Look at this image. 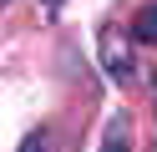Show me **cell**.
Listing matches in <instances>:
<instances>
[{
  "label": "cell",
  "instance_id": "cell-1",
  "mask_svg": "<svg viewBox=\"0 0 157 152\" xmlns=\"http://www.w3.org/2000/svg\"><path fill=\"white\" fill-rule=\"evenodd\" d=\"M101 61H106V71H112L117 86H127L137 76L132 71V51H127V41H117V30H101Z\"/></svg>",
  "mask_w": 157,
  "mask_h": 152
},
{
  "label": "cell",
  "instance_id": "cell-2",
  "mask_svg": "<svg viewBox=\"0 0 157 152\" xmlns=\"http://www.w3.org/2000/svg\"><path fill=\"white\" fill-rule=\"evenodd\" d=\"M101 152H132V122H127V111L112 117V127H106V137H101Z\"/></svg>",
  "mask_w": 157,
  "mask_h": 152
},
{
  "label": "cell",
  "instance_id": "cell-3",
  "mask_svg": "<svg viewBox=\"0 0 157 152\" xmlns=\"http://www.w3.org/2000/svg\"><path fill=\"white\" fill-rule=\"evenodd\" d=\"M132 41H142V46H157V0L137 10V20H132Z\"/></svg>",
  "mask_w": 157,
  "mask_h": 152
},
{
  "label": "cell",
  "instance_id": "cell-4",
  "mask_svg": "<svg viewBox=\"0 0 157 152\" xmlns=\"http://www.w3.org/2000/svg\"><path fill=\"white\" fill-rule=\"evenodd\" d=\"M21 152H46V137H25V142H21Z\"/></svg>",
  "mask_w": 157,
  "mask_h": 152
},
{
  "label": "cell",
  "instance_id": "cell-5",
  "mask_svg": "<svg viewBox=\"0 0 157 152\" xmlns=\"http://www.w3.org/2000/svg\"><path fill=\"white\" fill-rule=\"evenodd\" d=\"M46 10H51V15H56V10H61V0H46Z\"/></svg>",
  "mask_w": 157,
  "mask_h": 152
},
{
  "label": "cell",
  "instance_id": "cell-6",
  "mask_svg": "<svg viewBox=\"0 0 157 152\" xmlns=\"http://www.w3.org/2000/svg\"><path fill=\"white\" fill-rule=\"evenodd\" d=\"M152 76H157V71H152ZM152 101H157V81H152Z\"/></svg>",
  "mask_w": 157,
  "mask_h": 152
}]
</instances>
